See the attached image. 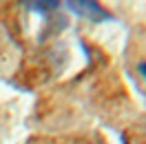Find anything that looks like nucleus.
Listing matches in <instances>:
<instances>
[{"label": "nucleus", "mask_w": 146, "mask_h": 144, "mask_svg": "<svg viewBox=\"0 0 146 144\" xmlns=\"http://www.w3.org/2000/svg\"><path fill=\"white\" fill-rule=\"evenodd\" d=\"M69 11H73L75 16L89 20V22H106V20H113V13H111L106 7H102L98 0H60Z\"/></svg>", "instance_id": "nucleus-1"}, {"label": "nucleus", "mask_w": 146, "mask_h": 144, "mask_svg": "<svg viewBox=\"0 0 146 144\" xmlns=\"http://www.w3.org/2000/svg\"><path fill=\"white\" fill-rule=\"evenodd\" d=\"M60 5H62L60 0H25V7H29L36 13H42V16L49 13V11H55Z\"/></svg>", "instance_id": "nucleus-2"}, {"label": "nucleus", "mask_w": 146, "mask_h": 144, "mask_svg": "<svg viewBox=\"0 0 146 144\" xmlns=\"http://www.w3.org/2000/svg\"><path fill=\"white\" fill-rule=\"evenodd\" d=\"M137 73H139V78L146 82V60H142V62L137 64Z\"/></svg>", "instance_id": "nucleus-3"}]
</instances>
